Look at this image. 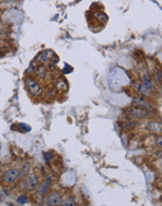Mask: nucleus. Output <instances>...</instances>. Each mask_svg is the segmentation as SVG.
Masks as SVG:
<instances>
[{"label":"nucleus","instance_id":"6e6552de","mask_svg":"<svg viewBox=\"0 0 162 206\" xmlns=\"http://www.w3.org/2000/svg\"><path fill=\"white\" fill-rule=\"evenodd\" d=\"M51 55H52V52L50 51H46V52H41V55L39 56V58L42 62H44V63H47V62H49L51 58Z\"/></svg>","mask_w":162,"mask_h":206},{"label":"nucleus","instance_id":"39448f33","mask_svg":"<svg viewBox=\"0 0 162 206\" xmlns=\"http://www.w3.org/2000/svg\"><path fill=\"white\" fill-rule=\"evenodd\" d=\"M47 202L49 205H59L61 202V195L59 192H53L47 197Z\"/></svg>","mask_w":162,"mask_h":206},{"label":"nucleus","instance_id":"f03ea898","mask_svg":"<svg viewBox=\"0 0 162 206\" xmlns=\"http://www.w3.org/2000/svg\"><path fill=\"white\" fill-rule=\"evenodd\" d=\"M39 185V178L36 174L28 175L22 182V188L27 191H32L36 189Z\"/></svg>","mask_w":162,"mask_h":206},{"label":"nucleus","instance_id":"4468645a","mask_svg":"<svg viewBox=\"0 0 162 206\" xmlns=\"http://www.w3.org/2000/svg\"><path fill=\"white\" fill-rule=\"evenodd\" d=\"M158 156H159L160 157V159H162V151H160V152H159V153H158Z\"/></svg>","mask_w":162,"mask_h":206},{"label":"nucleus","instance_id":"2eb2a0df","mask_svg":"<svg viewBox=\"0 0 162 206\" xmlns=\"http://www.w3.org/2000/svg\"><path fill=\"white\" fill-rule=\"evenodd\" d=\"M5 1H8V2H12V1H15V0H5Z\"/></svg>","mask_w":162,"mask_h":206},{"label":"nucleus","instance_id":"7ed1b4c3","mask_svg":"<svg viewBox=\"0 0 162 206\" xmlns=\"http://www.w3.org/2000/svg\"><path fill=\"white\" fill-rule=\"evenodd\" d=\"M21 175V171L17 169H11L7 171L2 176V179L5 183L11 184L13 182H15Z\"/></svg>","mask_w":162,"mask_h":206},{"label":"nucleus","instance_id":"20e7f679","mask_svg":"<svg viewBox=\"0 0 162 206\" xmlns=\"http://www.w3.org/2000/svg\"><path fill=\"white\" fill-rule=\"evenodd\" d=\"M130 115L133 118H144L147 116L149 114L148 111L145 109H142L139 107H135V108H131L130 110Z\"/></svg>","mask_w":162,"mask_h":206},{"label":"nucleus","instance_id":"ddd939ff","mask_svg":"<svg viewBox=\"0 0 162 206\" xmlns=\"http://www.w3.org/2000/svg\"><path fill=\"white\" fill-rule=\"evenodd\" d=\"M156 144L158 145L159 147L162 148V136L156 137Z\"/></svg>","mask_w":162,"mask_h":206},{"label":"nucleus","instance_id":"9b49d317","mask_svg":"<svg viewBox=\"0 0 162 206\" xmlns=\"http://www.w3.org/2000/svg\"><path fill=\"white\" fill-rule=\"evenodd\" d=\"M136 88H137L138 90H139L142 94H145V95H148V94H149L148 89H147V88L145 87V86H144L142 84H137V85H136Z\"/></svg>","mask_w":162,"mask_h":206},{"label":"nucleus","instance_id":"9d476101","mask_svg":"<svg viewBox=\"0 0 162 206\" xmlns=\"http://www.w3.org/2000/svg\"><path fill=\"white\" fill-rule=\"evenodd\" d=\"M56 86L59 90H67V84L64 80H59L56 84Z\"/></svg>","mask_w":162,"mask_h":206},{"label":"nucleus","instance_id":"1a4fd4ad","mask_svg":"<svg viewBox=\"0 0 162 206\" xmlns=\"http://www.w3.org/2000/svg\"><path fill=\"white\" fill-rule=\"evenodd\" d=\"M36 72L40 78H45L47 74V71L45 66H39L38 68H37V69L36 70Z\"/></svg>","mask_w":162,"mask_h":206},{"label":"nucleus","instance_id":"423d86ee","mask_svg":"<svg viewBox=\"0 0 162 206\" xmlns=\"http://www.w3.org/2000/svg\"><path fill=\"white\" fill-rule=\"evenodd\" d=\"M134 104H135L136 107L147 110V111H150V110L152 109V106L150 105V103H148L146 100H145L144 98H136L134 99Z\"/></svg>","mask_w":162,"mask_h":206},{"label":"nucleus","instance_id":"dca6fc26","mask_svg":"<svg viewBox=\"0 0 162 206\" xmlns=\"http://www.w3.org/2000/svg\"><path fill=\"white\" fill-rule=\"evenodd\" d=\"M0 199H1V193H0Z\"/></svg>","mask_w":162,"mask_h":206},{"label":"nucleus","instance_id":"f8f14e48","mask_svg":"<svg viewBox=\"0 0 162 206\" xmlns=\"http://www.w3.org/2000/svg\"><path fill=\"white\" fill-rule=\"evenodd\" d=\"M27 200H28V199H27L26 196L25 195H22V196H20V197L17 199V202L19 204H24V203L27 202Z\"/></svg>","mask_w":162,"mask_h":206},{"label":"nucleus","instance_id":"0eeeda50","mask_svg":"<svg viewBox=\"0 0 162 206\" xmlns=\"http://www.w3.org/2000/svg\"><path fill=\"white\" fill-rule=\"evenodd\" d=\"M51 185V178L50 177H49V178H47L45 181H44V184L42 185V186L39 189V193L42 194V195H44L46 192H47V190L49 189V188L50 186Z\"/></svg>","mask_w":162,"mask_h":206},{"label":"nucleus","instance_id":"f257e3e1","mask_svg":"<svg viewBox=\"0 0 162 206\" xmlns=\"http://www.w3.org/2000/svg\"><path fill=\"white\" fill-rule=\"evenodd\" d=\"M25 85L27 87V90L29 91V93L32 94L33 96H35V97L39 96L43 91L40 84L35 79H33L31 77H28L25 79Z\"/></svg>","mask_w":162,"mask_h":206}]
</instances>
